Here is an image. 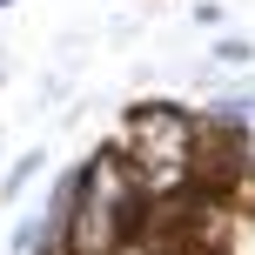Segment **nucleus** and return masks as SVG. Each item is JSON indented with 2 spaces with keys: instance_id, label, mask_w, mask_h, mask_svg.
I'll return each instance as SVG.
<instances>
[{
  "instance_id": "nucleus-1",
  "label": "nucleus",
  "mask_w": 255,
  "mask_h": 255,
  "mask_svg": "<svg viewBox=\"0 0 255 255\" xmlns=\"http://www.w3.org/2000/svg\"><path fill=\"white\" fill-rule=\"evenodd\" d=\"M202 141H208V121L195 115V108H181V101H134L128 121H121V154H128V168L141 175L148 202L195 188Z\"/></svg>"
},
{
  "instance_id": "nucleus-2",
  "label": "nucleus",
  "mask_w": 255,
  "mask_h": 255,
  "mask_svg": "<svg viewBox=\"0 0 255 255\" xmlns=\"http://www.w3.org/2000/svg\"><path fill=\"white\" fill-rule=\"evenodd\" d=\"M34 175H40V154H20V161H13L7 175H0V202H20V195H27V181H34Z\"/></svg>"
},
{
  "instance_id": "nucleus-3",
  "label": "nucleus",
  "mask_w": 255,
  "mask_h": 255,
  "mask_svg": "<svg viewBox=\"0 0 255 255\" xmlns=\"http://www.w3.org/2000/svg\"><path fill=\"white\" fill-rule=\"evenodd\" d=\"M215 54H222V61H249L255 47H249V40H215Z\"/></svg>"
},
{
  "instance_id": "nucleus-4",
  "label": "nucleus",
  "mask_w": 255,
  "mask_h": 255,
  "mask_svg": "<svg viewBox=\"0 0 255 255\" xmlns=\"http://www.w3.org/2000/svg\"><path fill=\"white\" fill-rule=\"evenodd\" d=\"M0 7H13V0H0Z\"/></svg>"
}]
</instances>
